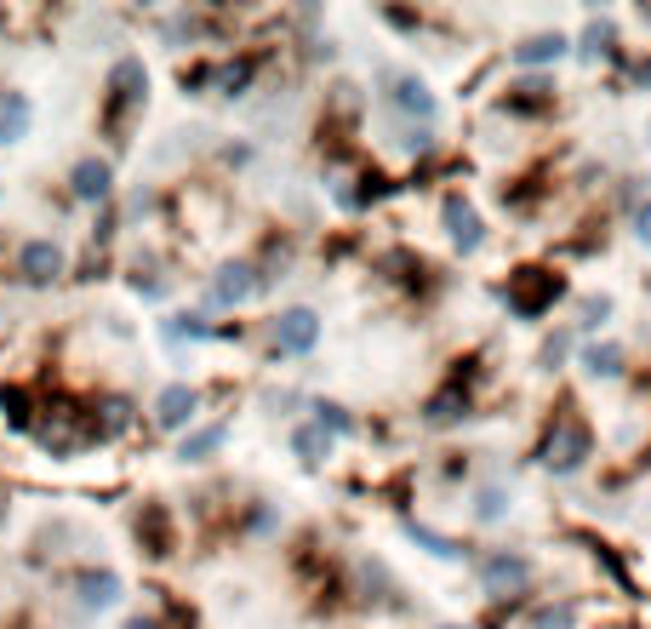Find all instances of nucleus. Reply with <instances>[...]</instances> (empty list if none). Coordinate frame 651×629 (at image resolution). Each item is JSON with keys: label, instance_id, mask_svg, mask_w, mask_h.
<instances>
[{"label": "nucleus", "instance_id": "nucleus-8", "mask_svg": "<svg viewBox=\"0 0 651 629\" xmlns=\"http://www.w3.org/2000/svg\"><path fill=\"white\" fill-rule=\"evenodd\" d=\"M440 218H445V235H452L458 252H480V241H486V223H480V212L463 201V195H445Z\"/></svg>", "mask_w": 651, "mask_h": 629}, {"label": "nucleus", "instance_id": "nucleus-19", "mask_svg": "<svg viewBox=\"0 0 651 629\" xmlns=\"http://www.w3.org/2000/svg\"><path fill=\"white\" fill-rule=\"evenodd\" d=\"M160 338L166 344H206V338H212V326H206L200 315H166L160 321Z\"/></svg>", "mask_w": 651, "mask_h": 629}, {"label": "nucleus", "instance_id": "nucleus-9", "mask_svg": "<svg viewBox=\"0 0 651 629\" xmlns=\"http://www.w3.org/2000/svg\"><path fill=\"white\" fill-rule=\"evenodd\" d=\"M389 104H395V109H400L406 120H423V126H429V120L440 115L434 92H429V86H423L418 75H395V81H389Z\"/></svg>", "mask_w": 651, "mask_h": 629}, {"label": "nucleus", "instance_id": "nucleus-5", "mask_svg": "<svg viewBox=\"0 0 651 629\" xmlns=\"http://www.w3.org/2000/svg\"><path fill=\"white\" fill-rule=\"evenodd\" d=\"M63 270H69V258L57 241H23L18 247V275L29 286H52V281H63Z\"/></svg>", "mask_w": 651, "mask_h": 629}, {"label": "nucleus", "instance_id": "nucleus-22", "mask_svg": "<svg viewBox=\"0 0 651 629\" xmlns=\"http://www.w3.org/2000/svg\"><path fill=\"white\" fill-rule=\"evenodd\" d=\"M543 104H555V86L548 81H521L514 97H503V109H543Z\"/></svg>", "mask_w": 651, "mask_h": 629}, {"label": "nucleus", "instance_id": "nucleus-26", "mask_svg": "<svg viewBox=\"0 0 651 629\" xmlns=\"http://www.w3.org/2000/svg\"><path fill=\"white\" fill-rule=\"evenodd\" d=\"M126 423H132V401H126V395H109V401H103V423H97V436H120Z\"/></svg>", "mask_w": 651, "mask_h": 629}, {"label": "nucleus", "instance_id": "nucleus-12", "mask_svg": "<svg viewBox=\"0 0 651 629\" xmlns=\"http://www.w3.org/2000/svg\"><path fill=\"white\" fill-rule=\"evenodd\" d=\"M566 52H571V35L543 29V35H526L521 46H514V63H521V70H543V63H560Z\"/></svg>", "mask_w": 651, "mask_h": 629}, {"label": "nucleus", "instance_id": "nucleus-25", "mask_svg": "<svg viewBox=\"0 0 651 629\" xmlns=\"http://www.w3.org/2000/svg\"><path fill=\"white\" fill-rule=\"evenodd\" d=\"M526 629H577V607H571V601H548V607L532 612Z\"/></svg>", "mask_w": 651, "mask_h": 629}, {"label": "nucleus", "instance_id": "nucleus-17", "mask_svg": "<svg viewBox=\"0 0 651 629\" xmlns=\"http://www.w3.org/2000/svg\"><path fill=\"white\" fill-rule=\"evenodd\" d=\"M223 441H229V423H200V429H189V436L178 441V458L183 463H206Z\"/></svg>", "mask_w": 651, "mask_h": 629}, {"label": "nucleus", "instance_id": "nucleus-24", "mask_svg": "<svg viewBox=\"0 0 651 629\" xmlns=\"http://www.w3.org/2000/svg\"><path fill=\"white\" fill-rule=\"evenodd\" d=\"M308 412H315V429H321V436H332V441H337V436H349V429H355V423H349V412H343L337 401H315Z\"/></svg>", "mask_w": 651, "mask_h": 629}, {"label": "nucleus", "instance_id": "nucleus-15", "mask_svg": "<svg viewBox=\"0 0 651 629\" xmlns=\"http://www.w3.org/2000/svg\"><path fill=\"white\" fill-rule=\"evenodd\" d=\"M463 418H469V389H463V384L440 389L434 401L423 407V423H429V429H452V423H463Z\"/></svg>", "mask_w": 651, "mask_h": 629}, {"label": "nucleus", "instance_id": "nucleus-6", "mask_svg": "<svg viewBox=\"0 0 651 629\" xmlns=\"http://www.w3.org/2000/svg\"><path fill=\"white\" fill-rule=\"evenodd\" d=\"M144 97H149V70H144V57H120L115 70H109V115L137 109Z\"/></svg>", "mask_w": 651, "mask_h": 629}, {"label": "nucleus", "instance_id": "nucleus-28", "mask_svg": "<svg viewBox=\"0 0 651 629\" xmlns=\"http://www.w3.org/2000/svg\"><path fill=\"white\" fill-rule=\"evenodd\" d=\"M629 223H634V241H640V247H651V201H640Z\"/></svg>", "mask_w": 651, "mask_h": 629}, {"label": "nucleus", "instance_id": "nucleus-2", "mask_svg": "<svg viewBox=\"0 0 651 629\" xmlns=\"http://www.w3.org/2000/svg\"><path fill=\"white\" fill-rule=\"evenodd\" d=\"M269 338H274V360H297V355H308L321 344V315L315 310H281L274 315V326H269Z\"/></svg>", "mask_w": 651, "mask_h": 629}, {"label": "nucleus", "instance_id": "nucleus-33", "mask_svg": "<svg viewBox=\"0 0 651 629\" xmlns=\"http://www.w3.org/2000/svg\"><path fill=\"white\" fill-rule=\"evenodd\" d=\"M0 521H7V510H0Z\"/></svg>", "mask_w": 651, "mask_h": 629}, {"label": "nucleus", "instance_id": "nucleus-1", "mask_svg": "<svg viewBox=\"0 0 651 629\" xmlns=\"http://www.w3.org/2000/svg\"><path fill=\"white\" fill-rule=\"evenodd\" d=\"M589 447H595L589 423L560 418L555 429H548V441H543V470H555V475H571V470H582V458H589Z\"/></svg>", "mask_w": 651, "mask_h": 629}, {"label": "nucleus", "instance_id": "nucleus-23", "mask_svg": "<svg viewBox=\"0 0 651 629\" xmlns=\"http://www.w3.org/2000/svg\"><path fill=\"white\" fill-rule=\"evenodd\" d=\"M508 510H514V504H508V492H503V486H480V499H474V521L497 526Z\"/></svg>", "mask_w": 651, "mask_h": 629}, {"label": "nucleus", "instance_id": "nucleus-3", "mask_svg": "<svg viewBox=\"0 0 651 629\" xmlns=\"http://www.w3.org/2000/svg\"><path fill=\"white\" fill-rule=\"evenodd\" d=\"M566 286H560V275H548V270H521V275H508V310L521 315V321H537L548 304H555Z\"/></svg>", "mask_w": 651, "mask_h": 629}, {"label": "nucleus", "instance_id": "nucleus-16", "mask_svg": "<svg viewBox=\"0 0 651 629\" xmlns=\"http://www.w3.org/2000/svg\"><path fill=\"white\" fill-rule=\"evenodd\" d=\"M577 367L589 378H600V384H611V378H623V349H617V344H582Z\"/></svg>", "mask_w": 651, "mask_h": 629}, {"label": "nucleus", "instance_id": "nucleus-10", "mask_svg": "<svg viewBox=\"0 0 651 629\" xmlns=\"http://www.w3.org/2000/svg\"><path fill=\"white\" fill-rule=\"evenodd\" d=\"M195 412H200V389H195V384L160 389V401H155V423H160V429H189Z\"/></svg>", "mask_w": 651, "mask_h": 629}, {"label": "nucleus", "instance_id": "nucleus-13", "mask_svg": "<svg viewBox=\"0 0 651 629\" xmlns=\"http://www.w3.org/2000/svg\"><path fill=\"white\" fill-rule=\"evenodd\" d=\"M75 589H81V607H86V612H103V607H115L120 595H126L120 573H109V567H103V573H81Z\"/></svg>", "mask_w": 651, "mask_h": 629}, {"label": "nucleus", "instance_id": "nucleus-31", "mask_svg": "<svg viewBox=\"0 0 651 629\" xmlns=\"http://www.w3.org/2000/svg\"><path fill=\"white\" fill-rule=\"evenodd\" d=\"M120 629H166V623H160V618H126Z\"/></svg>", "mask_w": 651, "mask_h": 629}, {"label": "nucleus", "instance_id": "nucleus-14", "mask_svg": "<svg viewBox=\"0 0 651 629\" xmlns=\"http://www.w3.org/2000/svg\"><path fill=\"white\" fill-rule=\"evenodd\" d=\"M29 120H34V104L23 92H0V144H23L29 138Z\"/></svg>", "mask_w": 651, "mask_h": 629}, {"label": "nucleus", "instance_id": "nucleus-29", "mask_svg": "<svg viewBox=\"0 0 651 629\" xmlns=\"http://www.w3.org/2000/svg\"><path fill=\"white\" fill-rule=\"evenodd\" d=\"M611 315V297H589V304H582V326H600Z\"/></svg>", "mask_w": 651, "mask_h": 629}, {"label": "nucleus", "instance_id": "nucleus-11", "mask_svg": "<svg viewBox=\"0 0 651 629\" xmlns=\"http://www.w3.org/2000/svg\"><path fill=\"white\" fill-rule=\"evenodd\" d=\"M252 292H263V275L252 263H223L218 281H212V304H246Z\"/></svg>", "mask_w": 651, "mask_h": 629}, {"label": "nucleus", "instance_id": "nucleus-30", "mask_svg": "<svg viewBox=\"0 0 651 629\" xmlns=\"http://www.w3.org/2000/svg\"><path fill=\"white\" fill-rule=\"evenodd\" d=\"M566 349H571V338H566V333H560V338H548V344H543V360H548V367H560Z\"/></svg>", "mask_w": 651, "mask_h": 629}, {"label": "nucleus", "instance_id": "nucleus-4", "mask_svg": "<svg viewBox=\"0 0 651 629\" xmlns=\"http://www.w3.org/2000/svg\"><path fill=\"white\" fill-rule=\"evenodd\" d=\"M474 573H480V589H486V595H521L537 567H532L521 549H492V555H480Z\"/></svg>", "mask_w": 651, "mask_h": 629}, {"label": "nucleus", "instance_id": "nucleus-20", "mask_svg": "<svg viewBox=\"0 0 651 629\" xmlns=\"http://www.w3.org/2000/svg\"><path fill=\"white\" fill-rule=\"evenodd\" d=\"M292 452L308 463V470H315V463H326V458H332V436H321L315 423H303V429H292Z\"/></svg>", "mask_w": 651, "mask_h": 629}, {"label": "nucleus", "instance_id": "nucleus-32", "mask_svg": "<svg viewBox=\"0 0 651 629\" xmlns=\"http://www.w3.org/2000/svg\"><path fill=\"white\" fill-rule=\"evenodd\" d=\"M445 629H463V623H445Z\"/></svg>", "mask_w": 651, "mask_h": 629}, {"label": "nucleus", "instance_id": "nucleus-27", "mask_svg": "<svg viewBox=\"0 0 651 629\" xmlns=\"http://www.w3.org/2000/svg\"><path fill=\"white\" fill-rule=\"evenodd\" d=\"M0 412H7L12 429H29V395L23 389H7V395H0Z\"/></svg>", "mask_w": 651, "mask_h": 629}, {"label": "nucleus", "instance_id": "nucleus-18", "mask_svg": "<svg viewBox=\"0 0 651 629\" xmlns=\"http://www.w3.org/2000/svg\"><path fill=\"white\" fill-rule=\"evenodd\" d=\"M406 538L418 544V549H429L434 560H463L469 549L458 544V538H445V533H434V526H418V521H406Z\"/></svg>", "mask_w": 651, "mask_h": 629}, {"label": "nucleus", "instance_id": "nucleus-7", "mask_svg": "<svg viewBox=\"0 0 651 629\" xmlns=\"http://www.w3.org/2000/svg\"><path fill=\"white\" fill-rule=\"evenodd\" d=\"M69 195H75V201H109L115 195V167L103 155H81L75 172H69Z\"/></svg>", "mask_w": 651, "mask_h": 629}, {"label": "nucleus", "instance_id": "nucleus-21", "mask_svg": "<svg viewBox=\"0 0 651 629\" xmlns=\"http://www.w3.org/2000/svg\"><path fill=\"white\" fill-rule=\"evenodd\" d=\"M252 75H258V63H252V57H240V63H223V70H218V92H223V97H246Z\"/></svg>", "mask_w": 651, "mask_h": 629}]
</instances>
